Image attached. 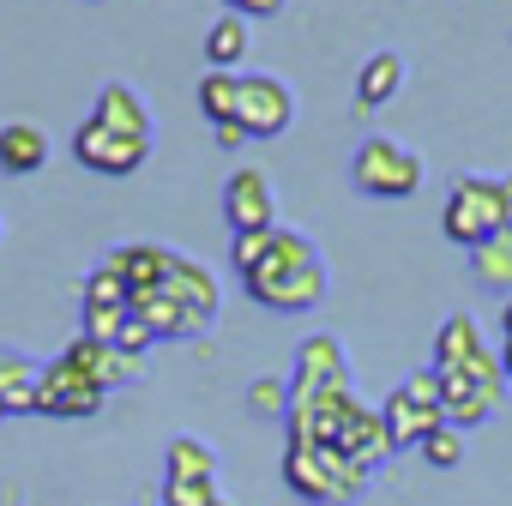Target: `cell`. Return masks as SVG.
Instances as JSON below:
<instances>
[{"label": "cell", "instance_id": "18", "mask_svg": "<svg viewBox=\"0 0 512 506\" xmlns=\"http://www.w3.org/2000/svg\"><path fill=\"white\" fill-rule=\"evenodd\" d=\"M398 91H404V55H398V49L368 55V61H362V73H356V109L368 115V109L392 103Z\"/></svg>", "mask_w": 512, "mask_h": 506}, {"label": "cell", "instance_id": "35", "mask_svg": "<svg viewBox=\"0 0 512 506\" xmlns=\"http://www.w3.org/2000/svg\"><path fill=\"white\" fill-rule=\"evenodd\" d=\"M0 506H7V500H0Z\"/></svg>", "mask_w": 512, "mask_h": 506}, {"label": "cell", "instance_id": "6", "mask_svg": "<svg viewBox=\"0 0 512 506\" xmlns=\"http://www.w3.org/2000/svg\"><path fill=\"white\" fill-rule=\"evenodd\" d=\"M380 422H386V434H392V452H410V446H422L440 422H446V404H440V374L434 368H416L386 404H380Z\"/></svg>", "mask_w": 512, "mask_h": 506}, {"label": "cell", "instance_id": "27", "mask_svg": "<svg viewBox=\"0 0 512 506\" xmlns=\"http://www.w3.org/2000/svg\"><path fill=\"white\" fill-rule=\"evenodd\" d=\"M247 410L253 416H290V380H272V374H260V380H253L247 386Z\"/></svg>", "mask_w": 512, "mask_h": 506}, {"label": "cell", "instance_id": "19", "mask_svg": "<svg viewBox=\"0 0 512 506\" xmlns=\"http://www.w3.org/2000/svg\"><path fill=\"white\" fill-rule=\"evenodd\" d=\"M91 115H97L103 127H121V133H151V103H145V91H133L127 79L103 85Z\"/></svg>", "mask_w": 512, "mask_h": 506}, {"label": "cell", "instance_id": "16", "mask_svg": "<svg viewBox=\"0 0 512 506\" xmlns=\"http://www.w3.org/2000/svg\"><path fill=\"white\" fill-rule=\"evenodd\" d=\"M37 380L43 368L19 350H0V422H13V416H31L37 410Z\"/></svg>", "mask_w": 512, "mask_h": 506}, {"label": "cell", "instance_id": "7", "mask_svg": "<svg viewBox=\"0 0 512 506\" xmlns=\"http://www.w3.org/2000/svg\"><path fill=\"white\" fill-rule=\"evenodd\" d=\"M235 121L247 127V139H278L296 121V91L272 73H241V97H235Z\"/></svg>", "mask_w": 512, "mask_h": 506}, {"label": "cell", "instance_id": "24", "mask_svg": "<svg viewBox=\"0 0 512 506\" xmlns=\"http://www.w3.org/2000/svg\"><path fill=\"white\" fill-rule=\"evenodd\" d=\"M235 97H241V73H205L199 79V115L211 121V127H223V121H235Z\"/></svg>", "mask_w": 512, "mask_h": 506}, {"label": "cell", "instance_id": "33", "mask_svg": "<svg viewBox=\"0 0 512 506\" xmlns=\"http://www.w3.org/2000/svg\"><path fill=\"white\" fill-rule=\"evenodd\" d=\"M205 506H229V494H223V488H217V494H211V500H205Z\"/></svg>", "mask_w": 512, "mask_h": 506}, {"label": "cell", "instance_id": "5", "mask_svg": "<svg viewBox=\"0 0 512 506\" xmlns=\"http://www.w3.org/2000/svg\"><path fill=\"white\" fill-rule=\"evenodd\" d=\"M350 175H356V187H362L368 199H410L428 169H422V157H416L410 145H398V139H386V133H368V139L356 145Z\"/></svg>", "mask_w": 512, "mask_h": 506}, {"label": "cell", "instance_id": "2", "mask_svg": "<svg viewBox=\"0 0 512 506\" xmlns=\"http://www.w3.org/2000/svg\"><path fill=\"white\" fill-rule=\"evenodd\" d=\"M512 223V175H458L446 187V211H440V229L446 241H458L464 253L482 247L488 235H500Z\"/></svg>", "mask_w": 512, "mask_h": 506}, {"label": "cell", "instance_id": "22", "mask_svg": "<svg viewBox=\"0 0 512 506\" xmlns=\"http://www.w3.org/2000/svg\"><path fill=\"white\" fill-rule=\"evenodd\" d=\"M247 43H253L247 19H241V13H223V19L205 31V61H211L217 73H235V67L247 61Z\"/></svg>", "mask_w": 512, "mask_h": 506}, {"label": "cell", "instance_id": "13", "mask_svg": "<svg viewBox=\"0 0 512 506\" xmlns=\"http://www.w3.org/2000/svg\"><path fill=\"white\" fill-rule=\"evenodd\" d=\"M169 260H175V247H163V241H121L103 266L127 284V296H145L169 278Z\"/></svg>", "mask_w": 512, "mask_h": 506}, {"label": "cell", "instance_id": "26", "mask_svg": "<svg viewBox=\"0 0 512 506\" xmlns=\"http://www.w3.org/2000/svg\"><path fill=\"white\" fill-rule=\"evenodd\" d=\"M416 452H422L434 470H452V464H464V428H458V422H440Z\"/></svg>", "mask_w": 512, "mask_h": 506}, {"label": "cell", "instance_id": "20", "mask_svg": "<svg viewBox=\"0 0 512 506\" xmlns=\"http://www.w3.org/2000/svg\"><path fill=\"white\" fill-rule=\"evenodd\" d=\"M488 356V338L470 314H446L440 332H434V368H458V362H476Z\"/></svg>", "mask_w": 512, "mask_h": 506}, {"label": "cell", "instance_id": "11", "mask_svg": "<svg viewBox=\"0 0 512 506\" xmlns=\"http://www.w3.org/2000/svg\"><path fill=\"white\" fill-rule=\"evenodd\" d=\"M223 217H229L235 235L241 229H278V187H272V175L253 169V163H241L223 181Z\"/></svg>", "mask_w": 512, "mask_h": 506}, {"label": "cell", "instance_id": "21", "mask_svg": "<svg viewBox=\"0 0 512 506\" xmlns=\"http://www.w3.org/2000/svg\"><path fill=\"white\" fill-rule=\"evenodd\" d=\"M470 278H476L482 290L512 296V223H506L500 235H488L482 247H470Z\"/></svg>", "mask_w": 512, "mask_h": 506}, {"label": "cell", "instance_id": "15", "mask_svg": "<svg viewBox=\"0 0 512 506\" xmlns=\"http://www.w3.org/2000/svg\"><path fill=\"white\" fill-rule=\"evenodd\" d=\"M61 362H67V368H79V374H91L103 392H115V386L139 380V368H145V362H133V356H121L115 344H97V338H85V332L61 350Z\"/></svg>", "mask_w": 512, "mask_h": 506}, {"label": "cell", "instance_id": "1", "mask_svg": "<svg viewBox=\"0 0 512 506\" xmlns=\"http://www.w3.org/2000/svg\"><path fill=\"white\" fill-rule=\"evenodd\" d=\"M326 284H332L326 260H320V247L302 229H272L266 260L241 278V290L260 308H272V314H314L326 302Z\"/></svg>", "mask_w": 512, "mask_h": 506}, {"label": "cell", "instance_id": "4", "mask_svg": "<svg viewBox=\"0 0 512 506\" xmlns=\"http://www.w3.org/2000/svg\"><path fill=\"white\" fill-rule=\"evenodd\" d=\"M440 374V404H446V422L458 428H476L500 410V386H506V368L500 356H476V362H458V368H434Z\"/></svg>", "mask_w": 512, "mask_h": 506}, {"label": "cell", "instance_id": "30", "mask_svg": "<svg viewBox=\"0 0 512 506\" xmlns=\"http://www.w3.org/2000/svg\"><path fill=\"white\" fill-rule=\"evenodd\" d=\"M284 7V0H229V13H241V19H272Z\"/></svg>", "mask_w": 512, "mask_h": 506}, {"label": "cell", "instance_id": "9", "mask_svg": "<svg viewBox=\"0 0 512 506\" xmlns=\"http://www.w3.org/2000/svg\"><path fill=\"white\" fill-rule=\"evenodd\" d=\"M326 392H350V356L332 332H314L302 338L296 350V374H290V404H308V398H326Z\"/></svg>", "mask_w": 512, "mask_h": 506}, {"label": "cell", "instance_id": "28", "mask_svg": "<svg viewBox=\"0 0 512 506\" xmlns=\"http://www.w3.org/2000/svg\"><path fill=\"white\" fill-rule=\"evenodd\" d=\"M266 247H272V229H241V235L229 241V266H235V278H247L253 266H260Z\"/></svg>", "mask_w": 512, "mask_h": 506}, {"label": "cell", "instance_id": "34", "mask_svg": "<svg viewBox=\"0 0 512 506\" xmlns=\"http://www.w3.org/2000/svg\"><path fill=\"white\" fill-rule=\"evenodd\" d=\"M145 506H163V500H145Z\"/></svg>", "mask_w": 512, "mask_h": 506}, {"label": "cell", "instance_id": "25", "mask_svg": "<svg viewBox=\"0 0 512 506\" xmlns=\"http://www.w3.org/2000/svg\"><path fill=\"white\" fill-rule=\"evenodd\" d=\"M79 308H133V296H127V284H121L109 266H97V272H85V284H79Z\"/></svg>", "mask_w": 512, "mask_h": 506}, {"label": "cell", "instance_id": "14", "mask_svg": "<svg viewBox=\"0 0 512 506\" xmlns=\"http://www.w3.org/2000/svg\"><path fill=\"white\" fill-rule=\"evenodd\" d=\"M163 290L187 308V320L205 332L211 320H217V278L193 260V253H175V260H169V278H163Z\"/></svg>", "mask_w": 512, "mask_h": 506}, {"label": "cell", "instance_id": "31", "mask_svg": "<svg viewBox=\"0 0 512 506\" xmlns=\"http://www.w3.org/2000/svg\"><path fill=\"white\" fill-rule=\"evenodd\" d=\"M211 133H217L223 151H241V145H247V127H241V121H223V127H211Z\"/></svg>", "mask_w": 512, "mask_h": 506}, {"label": "cell", "instance_id": "3", "mask_svg": "<svg viewBox=\"0 0 512 506\" xmlns=\"http://www.w3.org/2000/svg\"><path fill=\"white\" fill-rule=\"evenodd\" d=\"M284 482L308 506H350L368 488V476L338 446H284Z\"/></svg>", "mask_w": 512, "mask_h": 506}, {"label": "cell", "instance_id": "12", "mask_svg": "<svg viewBox=\"0 0 512 506\" xmlns=\"http://www.w3.org/2000/svg\"><path fill=\"white\" fill-rule=\"evenodd\" d=\"M332 446H338L362 476H374V470L392 458V434H386V422H380V404H362V398H356L350 416L338 422V440H332Z\"/></svg>", "mask_w": 512, "mask_h": 506}, {"label": "cell", "instance_id": "10", "mask_svg": "<svg viewBox=\"0 0 512 506\" xmlns=\"http://www.w3.org/2000/svg\"><path fill=\"white\" fill-rule=\"evenodd\" d=\"M103 386L91 380V374H79V368H67L61 356L43 368V380H37V416H55V422H85V416H97L103 410Z\"/></svg>", "mask_w": 512, "mask_h": 506}, {"label": "cell", "instance_id": "32", "mask_svg": "<svg viewBox=\"0 0 512 506\" xmlns=\"http://www.w3.org/2000/svg\"><path fill=\"white\" fill-rule=\"evenodd\" d=\"M500 368H506V374H512V338H506V344H500Z\"/></svg>", "mask_w": 512, "mask_h": 506}, {"label": "cell", "instance_id": "29", "mask_svg": "<svg viewBox=\"0 0 512 506\" xmlns=\"http://www.w3.org/2000/svg\"><path fill=\"white\" fill-rule=\"evenodd\" d=\"M217 494V482H175V476H163V506H205Z\"/></svg>", "mask_w": 512, "mask_h": 506}, {"label": "cell", "instance_id": "23", "mask_svg": "<svg viewBox=\"0 0 512 506\" xmlns=\"http://www.w3.org/2000/svg\"><path fill=\"white\" fill-rule=\"evenodd\" d=\"M163 476H175V482H217V452H211L199 434H175Z\"/></svg>", "mask_w": 512, "mask_h": 506}, {"label": "cell", "instance_id": "8", "mask_svg": "<svg viewBox=\"0 0 512 506\" xmlns=\"http://www.w3.org/2000/svg\"><path fill=\"white\" fill-rule=\"evenodd\" d=\"M73 157L97 175H133L145 157H151V133H121V127H103L97 115L79 121L73 133Z\"/></svg>", "mask_w": 512, "mask_h": 506}, {"label": "cell", "instance_id": "17", "mask_svg": "<svg viewBox=\"0 0 512 506\" xmlns=\"http://www.w3.org/2000/svg\"><path fill=\"white\" fill-rule=\"evenodd\" d=\"M49 163V133L37 121H7L0 127V169L7 175H37Z\"/></svg>", "mask_w": 512, "mask_h": 506}]
</instances>
